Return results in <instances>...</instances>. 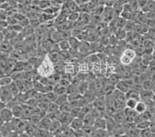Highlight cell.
I'll use <instances>...</instances> for the list:
<instances>
[{"label":"cell","mask_w":155,"mask_h":137,"mask_svg":"<svg viewBox=\"0 0 155 137\" xmlns=\"http://www.w3.org/2000/svg\"><path fill=\"white\" fill-rule=\"evenodd\" d=\"M4 123H5V122H4V120L2 119L1 118V116H0V128L4 125Z\"/></svg>","instance_id":"obj_39"},{"label":"cell","mask_w":155,"mask_h":137,"mask_svg":"<svg viewBox=\"0 0 155 137\" xmlns=\"http://www.w3.org/2000/svg\"><path fill=\"white\" fill-rule=\"evenodd\" d=\"M2 87L0 86V99H1V96H2Z\"/></svg>","instance_id":"obj_41"},{"label":"cell","mask_w":155,"mask_h":137,"mask_svg":"<svg viewBox=\"0 0 155 137\" xmlns=\"http://www.w3.org/2000/svg\"><path fill=\"white\" fill-rule=\"evenodd\" d=\"M154 86V84H153V81L151 80L147 79L145 81H143L142 83V88L143 90H147V91H152Z\"/></svg>","instance_id":"obj_25"},{"label":"cell","mask_w":155,"mask_h":137,"mask_svg":"<svg viewBox=\"0 0 155 137\" xmlns=\"http://www.w3.org/2000/svg\"><path fill=\"white\" fill-rule=\"evenodd\" d=\"M112 95H113V97L114 98V99H116L117 102L125 105V102L126 101H127V97H126L125 93H124V92H122V91H119V90L115 88L114 91L112 92Z\"/></svg>","instance_id":"obj_8"},{"label":"cell","mask_w":155,"mask_h":137,"mask_svg":"<svg viewBox=\"0 0 155 137\" xmlns=\"http://www.w3.org/2000/svg\"><path fill=\"white\" fill-rule=\"evenodd\" d=\"M39 1H42V0H39Z\"/></svg>","instance_id":"obj_46"},{"label":"cell","mask_w":155,"mask_h":137,"mask_svg":"<svg viewBox=\"0 0 155 137\" xmlns=\"http://www.w3.org/2000/svg\"><path fill=\"white\" fill-rule=\"evenodd\" d=\"M51 123H52V120L50 118H48V116H45L41 120L40 123H39V127L41 129L44 130H49L50 126H51Z\"/></svg>","instance_id":"obj_14"},{"label":"cell","mask_w":155,"mask_h":137,"mask_svg":"<svg viewBox=\"0 0 155 137\" xmlns=\"http://www.w3.org/2000/svg\"><path fill=\"white\" fill-rule=\"evenodd\" d=\"M5 106H6V105H5V104L4 103V102H2L1 99H0V112H1V111H2V109L5 107Z\"/></svg>","instance_id":"obj_37"},{"label":"cell","mask_w":155,"mask_h":137,"mask_svg":"<svg viewBox=\"0 0 155 137\" xmlns=\"http://www.w3.org/2000/svg\"><path fill=\"white\" fill-rule=\"evenodd\" d=\"M83 126H84V122L83 119L78 118V117H74L71 120V122L69 124V127H70L71 129H73L74 131L76 130L82 129Z\"/></svg>","instance_id":"obj_5"},{"label":"cell","mask_w":155,"mask_h":137,"mask_svg":"<svg viewBox=\"0 0 155 137\" xmlns=\"http://www.w3.org/2000/svg\"><path fill=\"white\" fill-rule=\"evenodd\" d=\"M81 2H82V3H85V2H88L89 0H81Z\"/></svg>","instance_id":"obj_42"},{"label":"cell","mask_w":155,"mask_h":137,"mask_svg":"<svg viewBox=\"0 0 155 137\" xmlns=\"http://www.w3.org/2000/svg\"><path fill=\"white\" fill-rule=\"evenodd\" d=\"M61 51H68L71 50V45L68 40H61L58 43Z\"/></svg>","instance_id":"obj_21"},{"label":"cell","mask_w":155,"mask_h":137,"mask_svg":"<svg viewBox=\"0 0 155 137\" xmlns=\"http://www.w3.org/2000/svg\"><path fill=\"white\" fill-rule=\"evenodd\" d=\"M127 33L124 29H116L114 31V35L117 38L119 41H125L126 36H127Z\"/></svg>","instance_id":"obj_18"},{"label":"cell","mask_w":155,"mask_h":137,"mask_svg":"<svg viewBox=\"0 0 155 137\" xmlns=\"http://www.w3.org/2000/svg\"><path fill=\"white\" fill-rule=\"evenodd\" d=\"M138 100H136L134 99H127L125 102V107L130 108V109H135L137 104Z\"/></svg>","instance_id":"obj_30"},{"label":"cell","mask_w":155,"mask_h":137,"mask_svg":"<svg viewBox=\"0 0 155 137\" xmlns=\"http://www.w3.org/2000/svg\"><path fill=\"white\" fill-rule=\"evenodd\" d=\"M150 120H147V119H143L140 121L139 122L136 123L135 124V127L137 129H138L139 130H142V129H145L150 128Z\"/></svg>","instance_id":"obj_19"},{"label":"cell","mask_w":155,"mask_h":137,"mask_svg":"<svg viewBox=\"0 0 155 137\" xmlns=\"http://www.w3.org/2000/svg\"><path fill=\"white\" fill-rule=\"evenodd\" d=\"M110 116H111L112 119H113L116 123L120 124V125L124 124L126 122V116L125 115H124V111L123 110L116 111V112H114Z\"/></svg>","instance_id":"obj_4"},{"label":"cell","mask_w":155,"mask_h":137,"mask_svg":"<svg viewBox=\"0 0 155 137\" xmlns=\"http://www.w3.org/2000/svg\"><path fill=\"white\" fill-rule=\"evenodd\" d=\"M136 137H141V136H140V135H137V136H136Z\"/></svg>","instance_id":"obj_43"},{"label":"cell","mask_w":155,"mask_h":137,"mask_svg":"<svg viewBox=\"0 0 155 137\" xmlns=\"http://www.w3.org/2000/svg\"><path fill=\"white\" fill-rule=\"evenodd\" d=\"M126 97L127 99H136V100L140 101V91H137L134 88H130L126 93Z\"/></svg>","instance_id":"obj_16"},{"label":"cell","mask_w":155,"mask_h":137,"mask_svg":"<svg viewBox=\"0 0 155 137\" xmlns=\"http://www.w3.org/2000/svg\"><path fill=\"white\" fill-rule=\"evenodd\" d=\"M0 116L1 118L4 120L5 122H10L14 116H13V114L12 113V110H11L10 108L5 106L3 109H2L1 112H0Z\"/></svg>","instance_id":"obj_3"},{"label":"cell","mask_w":155,"mask_h":137,"mask_svg":"<svg viewBox=\"0 0 155 137\" xmlns=\"http://www.w3.org/2000/svg\"><path fill=\"white\" fill-rule=\"evenodd\" d=\"M135 25H136V22L134 21V20H127L124 29L127 32L134 31Z\"/></svg>","instance_id":"obj_29"},{"label":"cell","mask_w":155,"mask_h":137,"mask_svg":"<svg viewBox=\"0 0 155 137\" xmlns=\"http://www.w3.org/2000/svg\"><path fill=\"white\" fill-rule=\"evenodd\" d=\"M124 55L127 56L128 57H130L132 60H134V59L137 57V54H136L135 51L134 49H130V48H126L124 51H123V53Z\"/></svg>","instance_id":"obj_26"},{"label":"cell","mask_w":155,"mask_h":137,"mask_svg":"<svg viewBox=\"0 0 155 137\" xmlns=\"http://www.w3.org/2000/svg\"><path fill=\"white\" fill-rule=\"evenodd\" d=\"M12 132L13 129L10 122H5L4 125L0 128V133L2 137H8Z\"/></svg>","instance_id":"obj_10"},{"label":"cell","mask_w":155,"mask_h":137,"mask_svg":"<svg viewBox=\"0 0 155 137\" xmlns=\"http://www.w3.org/2000/svg\"><path fill=\"white\" fill-rule=\"evenodd\" d=\"M112 1H115V0H112Z\"/></svg>","instance_id":"obj_47"},{"label":"cell","mask_w":155,"mask_h":137,"mask_svg":"<svg viewBox=\"0 0 155 137\" xmlns=\"http://www.w3.org/2000/svg\"><path fill=\"white\" fill-rule=\"evenodd\" d=\"M37 72L41 77H50L54 73V64L50 60L48 55L41 60V63L37 67Z\"/></svg>","instance_id":"obj_1"},{"label":"cell","mask_w":155,"mask_h":137,"mask_svg":"<svg viewBox=\"0 0 155 137\" xmlns=\"http://www.w3.org/2000/svg\"><path fill=\"white\" fill-rule=\"evenodd\" d=\"M68 101V94H64V95H58L56 101H55V103H57L58 106H61L62 104L67 102Z\"/></svg>","instance_id":"obj_28"},{"label":"cell","mask_w":155,"mask_h":137,"mask_svg":"<svg viewBox=\"0 0 155 137\" xmlns=\"http://www.w3.org/2000/svg\"><path fill=\"white\" fill-rule=\"evenodd\" d=\"M13 50H14L13 49V47H12V44H11L10 42H9V41L4 40V41L0 44V52L9 54Z\"/></svg>","instance_id":"obj_11"},{"label":"cell","mask_w":155,"mask_h":137,"mask_svg":"<svg viewBox=\"0 0 155 137\" xmlns=\"http://www.w3.org/2000/svg\"><path fill=\"white\" fill-rule=\"evenodd\" d=\"M0 137H2V135H1V133H0Z\"/></svg>","instance_id":"obj_44"},{"label":"cell","mask_w":155,"mask_h":137,"mask_svg":"<svg viewBox=\"0 0 155 137\" xmlns=\"http://www.w3.org/2000/svg\"><path fill=\"white\" fill-rule=\"evenodd\" d=\"M108 132L107 129H95L94 132V137H107Z\"/></svg>","instance_id":"obj_31"},{"label":"cell","mask_w":155,"mask_h":137,"mask_svg":"<svg viewBox=\"0 0 155 137\" xmlns=\"http://www.w3.org/2000/svg\"><path fill=\"white\" fill-rule=\"evenodd\" d=\"M71 109H72V106H71L70 102H68V101L65 103L62 104L61 106H60L61 113H71Z\"/></svg>","instance_id":"obj_27"},{"label":"cell","mask_w":155,"mask_h":137,"mask_svg":"<svg viewBox=\"0 0 155 137\" xmlns=\"http://www.w3.org/2000/svg\"><path fill=\"white\" fill-rule=\"evenodd\" d=\"M120 60V63L123 65H124V66H128V65H130L133 61H134V60H131L130 58L126 56V55H124V54H122Z\"/></svg>","instance_id":"obj_32"},{"label":"cell","mask_w":155,"mask_h":137,"mask_svg":"<svg viewBox=\"0 0 155 137\" xmlns=\"http://www.w3.org/2000/svg\"><path fill=\"white\" fill-rule=\"evenodd\" d=\"M135 111L136 113H137V114H143L147 110V106L146 103L143 101H138L137 104V106L135 107Z\"/></svg>","instance_id":"obj_17"},{"label":"cell","mask_w":155,"mask_h":137,"mask_svg":"<svg viewBox=\"0 0 155 137\" xmlns=\"http://www.w3.org/2000/svg\"><path fill=\"white\" fill-rule=\"evenodd\" d=\"M109 137H116V136H109Z\"/></svg>","instance_id":"obj_45"},{"label":"cell","mask_w":155,"mask_h":137,"mask_svg":"<svg viewBox=\"0 0 155 137\" xmlns=\"http://www.w3.org/2000/svg\"><path fill=\"white\" fill-rule=\"evenodd\" d=\"M10 109L12 110L14 118L22 119V117H23V106H22L21 104H16Z\"/></svg>","instance_id":"obj_12"},{"label":"cell","mask_w":155,"mask_h":137,"mask_svg":"<svg viewBox=\"0 0 155 137\" xmlns=\"http://www.w3.org/2000/svg\"><path fill=\"white\" fill-rule=\"evenodd\" d=\"M5 75H6V74L4 73V71L2 70V68L0 67V78H1V77H4V76H5Z\"/></svg>","instance_id":"obj_38"},{"label":"cell","mask_w":155,"mask_h":137,"mask_svg":"<svg viewBox=\"0 0 155 137\" xmlns=\"http://www.w3.org/2000/svg\"><path fill=\"white\" fill-rule=\"evenodd\" d=\"M53 91L58 95H64V94H67V88L61 86V84H59V83H56L53 87Z\"/></svg>","instance_id":"obj_20"},{"label":"cell","mask_w":155,"mask_h":137,"mask_svg":"<svg viewBox=\"0 0 155 137\" xmlns=\"http://www.w3.org/2000/svg\"><path fill=\"white\" fill-rule=\"evenodd\" d=\"M140 135L141 137H151L152 132L150 128L140 130Z\"/></svg>","instance_id":"obj_34"},{"label":"cell","mask_w":155,"mask_h":137,"mask_svg":"<svg viewBox=\"0 0 155 137\" xmlns=\"http://www.w3.org/2000/svg\"><path fill=\"white\" fill-rule=\"evenodd\" d=\"M4 41V36L0 33V44Z\"/></svg>","instance_id":"obj_40"},{"label":"cell","mask_w":155,"mask_h":137,"mask_svg":"<svg viewBox=\"0 0 155 137\" xmlns=\"http://www.w3.org/2000/svg\"><path fill=\"white\" fill-rule=\"evenodd\" d=\"M115 88L117 90H119V91H122V92H124V93H125V94L127 93L129 90L130 89V87L127 85V83L125 82V81H124V80H120L118 82L116 83V85H115Z\"/></svg>","instance_id":"obj_15"},{"label":"cell","mask_w":155,"mask_h":137,"mask_svg":"<svg viewBox=\"0 0 155 137\" xmlns=\"http://www.w3.org/2000/svg\"><path fill=\"white\" fill-rule=\"evenodd\" d=\"M79 12H71L70 14L68 16L67 19H68V20H70V21L71 22H74V21H77L78 19H79Z\"/></svg>","instance_id":"obj_33"},{"label":"cell","mask_w":155,"mask_h":137,"mask_svg":"<svg viewBox=\"0 0 155 137\" xmlns=\"http://www.w3.org/2000/svg\"><path fill=\"white\" fill-rule=\"evenodd\" d=\"M118 42H119V41L117 40V38L116 37V36H115L113 34H112L109 39V44L112 46H115V45H117V44H118Z\"/></svg>","instance_id":"obj_35"},{"label":"cell","mask_w":155,"mask_h":137,"mask_svg":"<svg viewBox=\"0 0 155 137\" xmlns=\"http://www.w3.org/2000/svg\"><path fill=\"white\" fill-rule=\"evenodd\" d=\"M68 41L70 43L71 45V49H74L78 50V47L80 45V41L78 40L76 37H71L68 39Z\"/></svg>","instance_id":"obj_24"},{"label":"cell","mask_w":155,"mask_h":137,"mask_svg":"<svg viewBox=\"0 0 155 137\" xmlns=\"http://www.w3.org/2000/svg\"><path fill=\"white\" fill-rule=\"evenodd\" d=\"M53 1L55 4H57V5H63L64 4V2H65L66 0H53Z\"/></svg>","instance_id":"obj_36"},{"label":"cell","mask_w":155,"mask_h":137,"mask_svg":"<svg viewBox=\"0 0 155 137\" xmlns=\"http://www.w3.org/2000/svg\"><path fill=\"white\" fill-rule=\"evenodd\" d=\"M12 77H10L9 75H5L4 77H1L0 78V86L1 87H5L10 84L12 82Z\"/></svg>","instance_id":"obj_23"},{"label":"cell","mask_w":155,"mask_h":137,"mask_svg":"<svg viewBox=\"0 0 155 137\" xmlns=\"http://www.w3.org/2000/svg\"><path fill=\"white\" fill-rule=\"evenodd\" d=\"M73 118L74 117L70 113H61L58 121L60 122L61 125H69Z\"/></svg>","instance_id":"obj_7"},{"label":"cell","mask_w":155,"mask_h":137,"mask_svg":"<svg viewBox=\"0 0 155 137\" xmlns=\"http://www.w3.org/2000/svg\"><path fill=\"white\" fill-rule=\"evenodd\" d=\"M143 13L155 11V1L154 0H148L147 3L143 5V7L140 9Z\"/></svg>","instance_id":"obj_13"},{"label":"cell","mask_w":155,"mask_h":137,"mask_svg":"<svg viewBox=\"0 0 155 137\" xmlns=\"http://www.w3.org/2000/svg\"><path fill=\"white\" fill-rule=\"evenodd\" d=\"M13 99H14V97H13V95H12V93H11L10 91H9L7 88H5V87H2V96H1V99H0L6 105V104L9 103V102H11Z\"/></svg>","instance_id":"obj_9"},{"label":"cell","mask_w":155,"mask_h":137,"mask_svg":"<svg viewBox=\"0 0 155 137\" xmlns=\"http://www.w3.org/2000/svg\"><path fill=\"white\" fill-rule=\"evenodd\" d=\"M93 127L95 129H106V120L103 117H97L95 118L93 123Z\"/></svg>","instance_id":"obj_6"},{"label":"cell","mask_w":155,"mask_h":137,"mask_svg":"<svg viewBox=\"0 0 155 137\" xmlns=\"http://www.w3.org/2000/svg\"><path fill=\"white\" fill-rule=\"evenodd\" d=\"M154 1H155V0H154Z\"/></svg>","instance_id":"obj_48"},{"label":"cell","mask_w":155,"mask_h":137,"mask_svg":"<svg viewBox=\"0 0 155 137\" xmlns=\"http://www.w3.org/2000/svg\"><path fill=\"white\" fill-rule=\"evenodd\" d=\"M115 11L113 7H106L105 6L104 10L102 12V20L106 23H110L115 18Z\"/></svg>","instance_id":"obj_2"},{"label":"cell","mask_w":155,"mask_h":137,"mask_svg":"<svg viewBox=\"0 0 155 137\" xmlns=\"http://www.w3.org/2000/svg\"><path fill=\"white\" fill-rule=\"evenodd\" d=\"M58 111H60V106H58L57 103H55V102H50L49 105H48V110H47V114L56 113V112H58Z\"/></svg>","instance_id":"obj_22"}]
</instances>
